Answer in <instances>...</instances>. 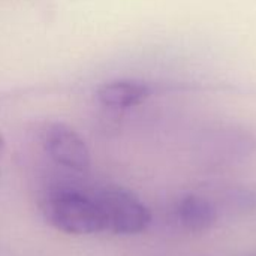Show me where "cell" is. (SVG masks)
Returning a JSON list of instances; mask_svg holds the SVG:
<instances>
[{
	"instance_id": "obj_1",
	"label": "cell",
	"mask_w": 256,
	"mask_h": 256,
	"mask_svg": "<svg viewBox=\"0 0 256 256\" xmlns=\"http://www.w3.org/2000/svg\"><path fill=\"white\" fill-rule=\"evenodd\" d=\"M46 222L57 231L69 236H92L102 232V219L98 202L80 190H54L45 201Z\"/></svg>"
},
{
	"instance_id": "obj_2",
	"label": "cell",
	"mask_w": 256,
	"mask_h": 256,
	"mask_svg": "<svg viewBox=\"0 0 256 256\" xmlns=\"http://www.w3.org/2000/svg\"><path fill=\"white\" fill-rule=\"evenodd\" d=\"M102 228L114 236H136L152 224L147 206L132 192L122 188H106L94 195Z\"/></svg>"
},
{
	"instance_id": "obj_3",
	"label": "cell",
	"mask_w": 256,
	"mask_h": 256,
	"mask_svg": "<svg viewBox=\"0 0 256 256\" xmlns=\"http://www.w3.org/2000/svg\"><path fill=\"white\" fill-rule=\"evenodd\" d=\"M45 153L57 165L84 174L90 170L92 156L82 136L69 124L51 122L42 134Z\"/></svg>"
},
{
	"instance_id": "obj_4",
	"label": "cell",
	"mask_w": 256,
	"mask_h": 256,
	"mask_svg": "<svg viewBox=\"0 0 256 256\" xmlns=\"http://www.w3.org/2000/svg\"><path fill=\"white\" fill-rule=\"evenodd\" d=\"M174 218L178 226L184 231L201 234L210 231L216 225L219 219V208L204 195L186 194L177 201Z\"/></svg>"
},
{
	"instance_id": "obj_5",
	"label": "cell",
	"mask_w": 256,
	"mask_h": 256,
	"mask_svg": "<svg viewBox=\"0 0 256 256\" xmlns=\"http://www.w3.org/2000/svg\"><path fill=\"white\" fill-rule=\"evenodd\" d=\"M152 94V87L140 80H112L96 90V99L110 110H128L141 105Z\"/></svg>"
}]
</instances>
